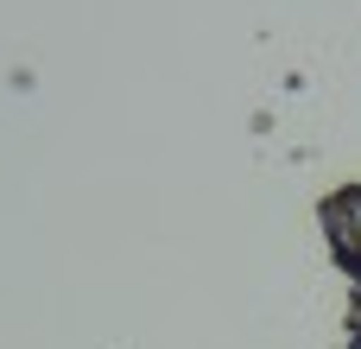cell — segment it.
<instances>
[{
    "label": "cell",
    "mask_w": 361,
    "mask_h": 349,
    "mask_svg": "<svg viewBox=\"0 0 361 349\" xmlns=\"http://www.w3.org/2000/svg\"><path fill=\"white\" fill-rule=\"evenodd\" d=\"M317 229L336 254V267L349 273L355 299H349V337L361 331V184H336L324 203H317Z\"/></svg>",
    "instance_id": "obj_1"
},
{
    "label": "cell",
    "mask_w": 361,
    "mask_h": 349,
    "mask_svg": "<svg viewBox=\"0 0 361 349\" xmlns=\"http://www.w3.org/2000/svg\"><path fill=\"white\" fill-rule=\"evenodd\" d=\"M349 349H361V331H355V337H349Z\"/></svg>",
    "instance_id": "obj_2"
}]
</instances>
